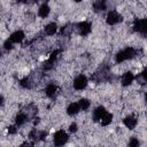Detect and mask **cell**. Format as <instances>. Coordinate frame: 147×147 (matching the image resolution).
I'll use <instances>...</instances> for the list:
<instances>
[{
  "label": "cell",
  "instance_id": "obj_23",
  "mask_svg": "<svg viewBox=\"0 0 147 147\" xmlns=\"http://www.w3.org/2000/svg\"><path fill=\"white\" fill-rule=\"evenodd\" d=\"M129 146H132V147H134V146H139V141H138V139L132 138V139L130 140V142H129Z\"/></svg>",
  "mask_w": 147,
  "mask_h": 147
},
{
  "label": "cell",
  "instance_id": "obj_26",
  "mask_svg": "<svg viewBox=\"0 0 147 147\" xmlns=\"http://www.w3.org/2000/svg\"><path fill=\"white\" fill-rule=\"evenodd\" d=\"M20 2H29V1H38V0H18Z\"/></svg>",
  "mask_w": 147,
  "mask_h": 147
},
{
  "label": "cell",
  "instance_id": "obj_22",
  "mask_svg": "<svg viewBox=\"0 0 147 147\" xmlns=\"http://www.w3.org/2000/svg\"><path fill=\"white\" fill-rule=\"evenodd\" d=\"M3 47H5L6 49H11V48H13V42H11L9 39H7V40L3 42Z\"/></svg>",
  "mask_w": 147,
  "mask_h": 147
},
{
  "label": "cell",
  "instance_id": "obj_27",
  "mask_svg": "<svg viewBox=\"0 0 147 147\" xmlns=\"http://www.w3.org/2000/svg\"><path fill=\"white\" fill-rule=\"evenodd\" d=\"M2 103H3V98H2L1 95H0V106H1Z\"/></svg>",
  "mask_w": 147,
  "mask_h": 147
},
{
  "label": "cell",
  "instance_id": "obj_12",
  "mask_svg": "<svg viewBox=\"0 0 147 147\" xmlns=\"http://www.w3.org/2000/svg\"><path fill=\"white\" fill-rule=\"evenodd\" d=\"M56 92H57V86H56L55 84H53V83L48 84V85L46 86V88H45V94H46L48 98H54L55 94H56Z\"/></svg>",
  "mask_w": 147,
  "mask_h": 147
},
{
  "label": "cell",
  "instance_id": "obj_9",
  "mask_svg": "<svg viewBox=\"0 0 147 147\" xmlns=\"http://www.w3.org/2000/svg\"><path fill=\"white\" fill-rule=\"evenodd\" d=\"M123 123H124V125H125L129 130H133V129L136 127V125H137V118H136L134 116L130 115V116H127V117H125V118L123 119Z\"/></svg>",
  "mask_w": 147,
  "mask_h": 147
},
{
  "label": "cell",
  "instance_id": "obj_13",
  "mask_svg": "<svg viewBox=\"0 0 147 147\" xmlns=\"http://www.w3.org/2000/svg\"><path fill=\"white\" fill-rule=\"evenodd\" d=\"M49 11H51L49 6H48L47 3H44V5H41V6L39 7V9H38V16L41 17V18H45V17L48 16Z\"/></svg>",
  "mask_w": 147,
  "mask_h": 147
},
{
  "label": "cell",
  "instance_id": "obj_14",
  "mask_svg": "<svg viewBox=\"0 0 147 147\" xmlns=\"http://www.w3.org/2000/svg\"><path fill=\"white\" fill-rule=\"evenodd\" d=\"M93 8L95 11H103L107 9V2L106 0H96L93 3Z\"/></svg>",
  "mask_w": 147,
  "mask_h": 147
},
{
  "label": "cell",
  "instance_id": "obj_29",
  "mask_svg": "<svg viewBox=\"0 0 147 147\" xmlns=\"http://www.w3.org/2000/svg\"><path fill=\"white\" fill-rule=\"evenodd\" d=\"M0 54H1V49H0Z\"/></svg>",
  "mask_w": 147,
  "mask_h": 147
},
{
  "label": "cell",
  "instance_id": "obj_6",
  "mask_svg": "<svg viewBox=\"0 0 147 147\" xmlns=\"http://www.w3.org/2000/svg\"><path fill=\"white\" fill-rule=\"evenodd\" d=\"M77 30H78V32H79L80 36H87L91 32L92 26H91V24L88 22L83 21V22H79L77 24Z\"/></svg>",
  "mask_w": 147,
  "mask_h": 147
},
{
  "label": "cell",
  "instance_id": "obj_2",
  "mask_svg": "<svg viewBox=\"0 0 147 147\" xmlns=\"http://www.w3.org/2000/svg\"><path fill=\"white\" fill-rule=\"evenodd\" d=\"M68 134L63 131V130H59L57 132L54 133V137H53V142L55 146H62L64 145L67 141H68Z\"/></svg>",
  "mask_w": 147,
  "mask_h": 147
},
{
  "label": "cell",
  "instance_id": "obj_20",
  "mask_svg": "<svg viewBox=\"0 0 147 147\" xmlns=\"http://www.w3.org/2000/svg\"><path fill=\"white\" fill-rule=\"evenodd\" d=\"M20 85H21L23 88H31V87H32V80H31L30 78L25 77V78H23V79L20 80Z\"/></svg>",
  "mask_w": 147,
  "mask_h": 147
},
{
  "label": "cell",
  "instance_id": "obj_5",
  "mask_svg": "<svg viewBox=\"0 0 147 147\" xmlns=\"http://www.w3.org/2000/svg\"><path fill=\"white\" fill-rule=\"evenodd\" d=\"M86 85H87V78H86L84 75L77 76V77L75 78V80H74V87H75L76 90H78V91L84 90V88L86 87Z\"/></svg>",
  "mask_w": 147,
  "mask_h": 147
},
{
  "label": "cell",
  "instance_id": "obj_21",
  "mask_svg": "<svg viewBox=\"0 0 147 147\" xmlns=\"http://www.w3.org/2000/svg\"><path fill=\"white\" fill-rule=\"evenodd\" d=\"M137 80L139 84H145L146 83V75H145V71H142L141 74H139L137 76Z\"/></svg>",
  "mask_w": 147,
  "mask_h": 147
},
{
  "label": "cell",
  "instance_id": "obj_8",
  "mask_svg": "<svg viewBox=\"0 0 147 147\" xmlns=\"http://www.w3.org/2000/svg\"><path fill=\"white\" fill-rule=\"evenodd\" d=\"M24 38H25L24 32H23V31H21V30H17V31L13 32L8 39H9L13 44H18V42H22V41L24 40Z\"/></svg>",
  "mask_w": 147,
  "mask_h": 147
},
{
  "label": "cell",
  "instance_id": "obj_3",
  "mask_svg": "<svg viewBox=\"0 0 147 147\" xmlns=\"http://www.w3.org/2000/svg\"><path fill=\"white\" fill-rule=\"evenodd\" d=\"M106 22L107 24L109 25H115V24H118L119 22H122V15L115 10H111L108 13L107 15V18H106Z\"/></svg>",
  "mask_w": 147,
  "mask_h": 147
},
{
  "label": "cell",
  "instance_id": "obj_25",
  "mask_svg": "<svg viewBox=\"0 0 147 147\" xmlns=\"http://www.w3.org/2000/svg\"><path fill=\"white\" fill-rule=\"evenodd\" d=\"M69 130H70V132H77V124L76 123L71 124L70 127H69Z\"/></svg>",
  "mask_w": 147,
  "mask_h": 147
},
{
  "label": "cell",
  "instance_id": "obj_10",
  "mask_svg": "<svg viewBox=\"0 0 147 147\" xmlns=\"http://www.w3.org/2000/svg\"><path fill=\"white\" fill-rule=\"evenodd\" d=\"M133 80H134V76H133V74L130 72V71L125 72V74L122 76V85H123V86H129V85H131V84L133 83Z\"/></svg>",
  "mask_w": 147,
  "mask_h": 147
},
{
  "label": "cell",
  "instance_id": "obj_1",
  "mask_svg": "<svg viewBox=\"0 0 147 147\" xmlns=\"http://www.w3.org/2000/svg\"><path fill=\"white\" fill-rule=\"evenodd\" d=\"M137 54V51L133 48V47H126L125 49L117 53L116 55V62L121 63V62H124L126 60H130L132 57H134V55Z\"/></svg>",
  "mask_w": 147,
  "mask_h": 147
},
{
  "label": "cell",
  "instance_id": "obj_17",
  "mask_svg": "<svg viewBox=\"0 0 147 147\" xmlns=\"http://www.w3.org/2000/svg\"><path fill=\"white\" fill-rule=\"evenodd\" d=\"M106 111H107V110H106L105 107H102V106L95 108V110L93 111V119H94V121H99V119L101 118V116H102Z\"/></svg>",
  "mask_w": 147,
  "mask_h": 147
},
{
  "label": "cell",
  "instance_id": "obj_24",
  "mask_svg": "<svg viewBox=\"0 0 147 147\" xmlns=\"http://www.w3.org/2000/svg\"><path fill=\"white\" fill-rule=\"evenodd\" d=\"M8 132H9L10 134H15V133L17 132L16 126H9V127H8Z\"/></svg>",
  "mask_w": 147,
  "mask_h": 147
},
{
  "label": "cell",
  "instance_id": "obj_19",
  "mask_svg": "<svg viewBox=\"0 0 147 147\" xmlns=\"http://www.w3.org/2000/svg\"><path fill=\"white\" fill-rule=\"evenodd\" d=\"M78 105H79L80 110H86V109H88V108H90L91 102H90V100H88V99H80V100L78 101Z\"/></svg>",
  "mask_w": 147,
  "mask_h": 147
},
{
  "label": "cell",
  "instance_id": "obj_4",
  "mask_svg": "<svg viewBox=\"0 0 147 147\" xmlns=\"http://www.w3.org/2000/svg\"><path fill=\"white\" fill-rule=\"evenodd\" d=\"M133 28L137 32L141 33V34H145L147 32V20L146 18H139V20H136L134 21V24H133Z\"/></svg>",
  "mask_w": 147,
  "mask_h": 147
},
{
  "label": "cell",
  "instance_id": "obj_15",
  "mask_svg": "<svg viewBox=\"0 0 147 147\" xmlns=\"http://www.w3.org/2000/svg\"><path fill=\"white\" fill-rule=\"evenodd\" d=\"M56 31H57V25H56V23H49V24H47V25L45 26V29H44V32H45L47 36H53V34H55Z\"/></svg>",
  "mask_w": 147,
  "mask_h": 147
},
{
  "label": "cell",
  "instance_id": "obj_16",
  "mask_svg": "<svg viewBox=\"0 0 147 147\" xmlns=\"http://www.w3.org/2000/svg\"><path fill=\"white\" fill-rule=\"evenodd\" d=\"M111 121H113V115L110 113H108V111H106L101 116V118L99 119V122L101 123V125H108V124L111 123Z\"/></svg>",
  "mask_w": 147,
  "mask_h": 147
},
{
  "label": "cell",
  "instance_id": "obj_11",
  "mask_svg": "<svg viewBox=\"0 0 147 147\" xmlns=\"http://www.w3.org/2000/svg\"><path fill=\"white\" fill-rule=\"evenodd\" d=\"M79 110H80V108H79L78 102H71L67 108V114L69 116H74V115H77L79 113Z\"/></svg>",
  "mask_w": 147,
  "mask_h": 147
},
{
  "label": "cell",
  "instance_id": "obj_7",
  "mask_svg": "<svg viewBox=\"0 0 147 147\" xmlns=\"http://www.w3.org/2000/svg\"><path fill=\"white\" fill-rule=\"evenodd\" d=\"M60 52H61L60 49H55V51L49 55V57L47 59V61H45V63H44V69H45V70H49V69L53 68V64L55 63V60H56V57L59 56Z\"/></svg>",
  "mask_w": 147,
  "mask_h": 147
},
{
  "label": "cell",
  "instance_id": "obj_18",
  "mask_svg": "<svg viewBox=\"0 0 147 147\" xmlns=\"http://www.w3.org/2000/svg\"><path fill=\"white\" fill-rule=\"evenodd\" d=\"M26 119H28L26 114H24V113H20V114L15 117V123H16L17 126H21V125H23V124L26 122Z\"/></svg>",
  "mask_w": 147,
  "mask_h": 147
},
{
  "label": "cell",
  "instance_id": "obj_28",
  "mask_svg": "<svg viewBox=\"0 0 147 147\" xmlns=\"http://www.w3.org/2000/svg\"><path fill=\"white\" fill-rule=\"evenodd\" d=\"M75 1H82V0H75Z\"/></svg>",
  "mask_w": 147,
  "mask_h": 147
}]
</instances>
